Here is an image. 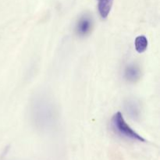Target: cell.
<instances>
[{
    "mask_svg": "<svg viewBox=\"0 0 160 160\" xmlns=\"http://www.w3.org/2000/svg\"><path fill=\"white\" fill-rule=\"evenodd\" d=\"M54 106L46 97L39 96L34 98L31 106V117L33 121L40 128H48L55 122L56 117Z\"/></svg>",
    "mask_w": 160,
    "mask_h": 160,
    "instance_id": "6da1fadb",
    "label": "cell"
},
{
    "mask_svg": "<svg viewBox=\"0 0 160 160\" xmlns=\"http://www.w3.org/2000/svg\"><path fill=\"white\" fill-rule=\"evenodd\" d=\"M111 126L116 134L125 138L133 141H138L141 142H146V140L143 137L138 134L132 129L125 121L123 115L120 112H117L113 115L111 120Z\"/></svg>",
    "mask_w": 160,
    "mask_h": 160,
    "instance_id": "7a4b0ae2",
    "label": "cell"
},
{
    "mask_svg": "<svg viewBox=\"0 0 160 160\" xmlns=\"http://www.w3.org/2000/svg\"><path fill=\"white\" fill-rule=\"evenodd\" d=\"M93 28V20L89 14H83L78 20L76 23L77 34L80 37H85L88 35L92 31Z\"/></svg>",
    "mask_w": 160,
    "mask_h": 160,
    "instance_id": "3957f363",
    "label": "cell"
},
{
    "mask_svg": "<svg viewBox=\"0 0 160 160\" xmlns=\"http://www.w3.org/2000/svg\"><path fill=\"white\" fill-rule=\"evenodd\" d=\"M142 76L141 69L137 64H130L124 70L125 80L131 83H135L138 81Z\"/></svg>",
    "mask_w": 160,
    "mask_h": 160,
    "instance_id": "277c9868",
    "label": "cell"
},
{
    "mask_svg": "<svg viewBox=\"0 0 160 160\" xmlns=\"http://www.w3.org/2000/svg\"><path fill=\"white\" fill-rule=\"evenodd\" d=\"M125 110L127 113L134 120H138L141 116L140 106L138 102L134 100L130 99L125 102L124 104Z\"/></svg>",
    "mask_w": 160,
    "mask_h": 160,
    "instance_id": "5b68a950",
    "label": "cell"
},
{
    "mask_svg": "<svg viewBox=\"0 0 160 160\" xmlns=\"http://www.w3.org/2000/svg\"><path fill=\"white\" fill-rule=\"evenodd\" d=\"M113 0H98V9L100 17L102 19H106L112 9Z\"/></svg>",
    "mask_w": 160,
    "mask_h": 160,
    "instance_id": "8992f818",
    "label": "cell"
},
{
    "mask_svg": "<svg viewBox=\"0 0 160 160\" xmlns=\"http://www.w3.org/2000/svg\"><path fill=\"white\" fill-rule=\"evenodd\" d=\"M148 42L147 38L145 35L138 36L134 41V46H135L136 51L138 53H143L146 51L148 48Z\"/></svg>",
    "mask_w": 160,
    "mask_h": 160,
    "instance_id": "52a82bcc",
    "label": "cell"
}]
</instances>
